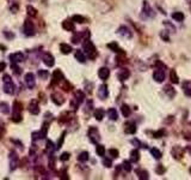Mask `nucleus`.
I'll return each mask as SVG.
<instances>
[{
  "instance_id": "nucleus-1",
  "label": "nucleus",
  "mask_w": 191,
  "mask_h": 180,
  "mask_svg": "<svg viewBox=\"0 0 191 180\" xmlns=\"http://www.w3.org/2000/svg\"><path fill=\"white\" fill-rule=\"evenodd\" d=\"M83 48H84V53L85 55H87L90 59H96L98 52H97V48L96 46L92 43V41H90L89 39H86L83 42Z\"/></svg>"
},
{
  "instance_id": "nucleus-2",
  "label": "nucleus",
  "mask_w": 191,
  "mask_h": 180,
  "mask_svg": "<svg viewBox=\"0 0 191 180\" xmlns=\"http://www.w3.org/2000/svg\"><path fill=\"white\" fill-rule=\"evenodd\" d=\"M2 79H4V91L8 95L13 94V91H15V84H13L11 77L8 75H4V78Z\"/></svg>"
},
{
  "instance_id": "nucleus-3",
  "label": "nucleus",
  "mask_w": 191,
  "mask_h": 180,
  "mask_svg": "<svg viewBox=\"0 0 191 180\" xmlns=\"http://www.w3.org/2000/svg\"><path fill=\"white\" fill-rule=\"evenodd\" d=\"M12 120L15 123L22 121V106L17 101L13 103V118H12Z\"/></svg>"
},
{
  "instance_id": "nucleus-4",
  "label": "nucleus",
  "mask_w": 191,
  "mask_h": 180,
  "mask_svg": "<svg viewBox=\"0 0 191 180\" xmlns=\"http://www.w3.org/2000/svg\"><path fill=\"white\" fill-rule=\"evenodd\" d=\"M23 32L26 36H32L35 35V27H34V23L31 22L30 19H25L23 25Z\"/></svg>"
},
{
  "instance_id": "nucleus-5",
  "label": "nucleus",
  "mask_w": 191,
  "mask_h": 180,
  "mask_svg": "<svg viewBox=\"0 0 191 180\" xmlns=\"http://www.w3.org/2000/svg\"><path fill=\"white\" fill-rule=\"evenodd\" d=\"M89 137H90V141L92 143H94V144H98L100 141V134L98 132V130L94 126L90 127V130H89Z\"/></svg>"
},
{
  "instance_id": "nucleus-6",
  "label": "nucleus",
  "mask_w": 191,
  "mask_h": 180,
  "mask_svg": "<svg viewBox=\"0 0 191 180\" xmlns=\"http://www.w3.org/2000/svg\"><path fill=\"white\" fill-rule=\"evenodd\" d=\"M171 155L173 156L175 160H182L184 156V150L182 149V147L179 145H175L171 149Z\"/></svg>"
},
{
  "instance_id": "nucleus-7",
  "label": "nucleus",
  "mask_w": 191,
  "mask_h": 180,
  "mask_svg": "<svg viewBox=\"0 0 191 180\" xmlns=\"http://www.w3.org/2000/svg\"><path fill=\"white\" fill-rule=\"evenodd\" d=\"M10 169L11 171H15L16 168L18 167V164H19V158H18V155L16 154L15 151H12L11 154H10Z\"/></svg>"
},
{
  "instance_id": "nucleus-8",
  "label": "nucleus",
  "mask_w": 191,
  "mask_h": 180,
  "mask_svg": "<svg viewBox=\"0 0 191 180\" xmlns=\"http://www.w3.org/2000/svg\"><path fill=\"white\" fill-rule=\"evenodd\" d=\"M153 78L155 82H158V83H162L164 80H165V70H162V69H157V70L153 72Z\"/></svg>"
},
{
  "instance_id": "nucleus-9",
  "label": "nucleus",
  "mask_w": 191,
  "mask_h": 180,
  "mask_svg": "<svg viewBox=\"0 0 191 180\" xmlns=\"http://www.w3.org/2000/svg\"><path fill=\"white\" fill-rule=\"evenodd\" d=\"M42 61L48 67H52V66H54V64H55V59H54V56L50 53H44V54L42 55Z\"/></svg>"
},
{
  "instance_id": "nucleus-10",
  "label": "nucleus",
  "mask_w": 191,
  "mask_h": 180,
  "mask_svg": "<svg viewBox=\"0 0 191 180\" xmlns=\"http://www.w3.org/2000/svg\"><path fill=\"white\" fill-rule=\"evenodd\" d=\"M25 84H26V86H28L29 89H32V88L35 86L36 80H35V75H34V73L29 72V73L25 75Z\"/></svg>"
},
{
  "instance_id": "nucleus-11",
  "label": "nucleus",
  "mask_w": 191,
  "mask_h": 180,
  "mask_svg": "<svg viewBox=\"0 0 191 180\" xmlns=\"http://www.w3.org/2000/svg\"><path fill=\"white\" fill-rule=\"evenodd\" d=\"M10 60L12 61V64H18V63L24 61V60H25V56H24L23 53L17 52V53H13V54L10 55Z\"/></svg>"
},
{
  "instance_id": "nucleus-12",
  "label": "nucleus",
  "mask_w": 191,
  "mask_h": 180,
  "mask_svg": "<svg viewBox=\"0 0 191 180\" xmlns=\"http://www.w3.org/2000/svg\"><path fill=\"white\" fill-rule=\"evenodd\" d=\"M142 12L146 17H154V11L152 10V7L149 6L148 1H143V5H142Z\"/></svg>"
},
{
  "instance_id": "nucleus-13",
  "label": "nucleus",
  "mask_w": 191,
  "mask_h": 180,
  "mask_svg": "<svg viewBox=\"0 0 191 180\" xmlns=\"http://www.w3.org/2000/svg\"><path fill=\"white\" fill-rule=\"evenodd\" d=\"M117 34L121 35V36H123V37H125V39H130V37H131V32H130L127 27H124V25H122V27L118 28Z\"/></svg>"
},
{
  "instance_id": "nucleus-14",
  "label": "nucleus",
  "mask_w": 191,
  "mask_h": 180,
  "mask_svg": "<svg viewBox=\"0 0 191 180\" xmlns=\"http://www.w3.org/2000/svg\"><path fill=\"white\" fill-rule=\"evenodd\" d=\"M29 112H30L31 114H34V115H37L38 113H39V106H38L37 101L32 100L30 102V105H29Z\"/></svg>"
},
{
  "instance_id": "nucleus-15",
  "label": "nucleus",
  "mask_w": 191,
  "mask_h": 180,
  "mask_svg": "<svg viewBox=\"0 0 191 180\" xmlns=\"http://www.w3.org/2000/svg\"><path fill=\"white\" fill-rule=\"evenodd\" d=\"M98 96H99L102 100H105L107 96H109V90H107V86L105 85V84H102V85L99 86Z\"/></svg>"
},
{
  "instance_id": "nucleus-16",
  "label": "nucleus",
  "mask_w": 191,
  "mask_h": 180,
  "mask_svg": "<svg viewBox=\"0 0 191 180\" xmlns=\"http://www.w3.org/2000/svg\"><path fill=\"white\" fill-rule=\"evenodd\" d=\"M52 100L55 105H57V106H61L62 103L65 102V99H63V96L61 94H59V93H54L52 95Z\"/></svg>"
},
{
  "instance_id": "nucleus-17",
  "label": "nucleus",
  "mask_w": 191,
  "mask_h": 180,
  "mask_svg": "<svg viewBox=\"0 0 191 180\" xmlns=\"http://www.w3.org/2000/svg\"><path fill=\"white\" fill-rule=\"evenodd\" d=\"M182 88H183V91L184 94L186 95L188 97L191 96V82L190 80H185L182 83Z\"/></svg>"
},
{
  "instance_id": "nucleus-18",
  "label": "nucleus",
  "mask_w": 191,
  "mask_h": 180,
  "mask_svg": "<svg viewBox=\"0 0 191 180\" xmlns=\"http://www.w3.org/2000/svg\"><path fill=\"white\" fill-rule=\"evenodd\" d=\"M63 73H62L60 70H55L53 73V83H59V82H61V80H63Z\"/></svg>"
},
{
  "instance_id": "nucleus-19",
  "label": "nucleus",
  "mask_w": 191,
  "mask_h": 180,
  "mask_svg": "<svg viewBox=\"0 0 191 180\" xmlns=\"http://www.w3.org/2000/svg\"><path fill=\"white\" fill-rule=\"evenodd\" d=\"M164 91H165V94L167 95L170 99H172V97H175V96H176V90L173 89V86L171 85V84L165 85V88H164Z\"/></svg>"
},
{
  "instance_id": "nucleus-20",
  "label": "nucleus",
  "mask_w": 191,
  "mask_h": 180,
  "mask_svg": "<svg viewBox=\"0 0 191 180\" xmlns=\"http://www.w3.org/2000/svg\"><path fill=\"white\" fill-rule=\"evenodd\" d=\"M98 76L100 79H107L110 76V70L107 67H100L98 71Z\"/></svg>"
},
{
  "instance_id": "nucleus-21",
  "label": "nucleus",
  "mask_w": 191,
  "mask_h": 180,
  "mask_svg": "<svg viewBox=\"0 0 191 180\" xmlns=\"http://www.w3.org/2000/svg\"><path fill=\"white\" fill-rule=\"evenodd\" d=\"M124 131H125V133H128V134H134V133L136 132V125L134 123H127Z\"/></svg>"
},
{
  "instance_id": "nucleus-22",
  "label": "nucleus",
  "mask_w": 191,
  "mask_h": 180,
  "mask_svg": "<svg viewBox=\"0 0 191 180\" xmlns=\"http://www.w3.org/2000/svg\"><path fill=\"white\" fill-rule=\"evenodd\" d=\"M74 56H75V59L79 61V63H85L86 61V55L83 51H80V49H76L75 53H74Z\"/></svg>"
},
{
  "instance_id": "nucleus-23",
  "label": "nucleus",
  "mask_w": 191,
  "mask_h": 180,
  "mask_svg": "<svg viewBox=\"0 0 191 180\" xmlns=\"http://www.w3.org/2000/svg\"><path fill=\"white\" fill-rule=\"evenodd\" d=\"M62 28L67 32H74V24L73 21H63L62 22Z\"/></svg>"
},
{
  "instance_id": "nucleus-24",
  "label": "nucleus",
  "mask_w": 191,
  "mask_h": 180,
  "mask_svg": "<svg viewBox=\"0 0 191 180\" xmlns=\"http://www.w3.org/2000/svg\"><path fill=\"white\" fill-rule=\"evenodd\" d=\"M130 76V72L129 70H127V69H122V70L118 72V79L120 80H125V79H128Z\"/></svg>"
},
{
  "instance_id": "nucleus-25",
  "label": "nucleus",
  "mask_w": 191,
  "mask_h": 180,
  "mask_svg": "<svg viewBox=\"0 0 191 180\" xmlns=\"http://www.w3.org/2000/svg\"><path fill=\"white\" fill-rule=\"evenodd\" d=\"M140 160V153H139L138 149H134L130 151V161L131 162H138Z\"/></svg>"
},
{
  "instance_id": "nucleus-26",
  "label": "nucleus",
  "mask_w": 191,
  "mask_h": 180,
  "mask_svg": "<svg viewBox=\"0 0 191 180\" xmlns=\"http://www.w3.org/2000/svg\"><path fill=\"white\" fill-rule=\"evenodd\" d=\"M75 99H76V105H80V103L84 102L85 94L81 90H78V91H75Z\"/></svg>"
},
{
  "instance_id": "nucleus-27",
  "label": "nucleus",
  "mask_w": 191,
  "mask_h": 180,
  "mask_svg": "<svg viewBox=\"0 0 191 180\" xmlns=\"http://www.w3.org/2000/svg\"><path fill=\"white\" fill-rule=\"evenodd\" d=\"M104 114H105V112H104L103 108H98V109L94 110V118H96L98 121H102V120H103Z\"/></svg>"
},
{
  "instance_id": "nucleus-28",
  "label": "nucleus",
  "mask_w": 191,
  "mask_h": 180,
  "mask_svg": "<svg viewBox=\"0 0 191 180\" xmlns=\"http://www.w3.org/2000/svg\"><path fill=\"white\" fill-rule=\"evenodd\" d=\"M170 80H171V83H173V84L179 83V78H178V76H177L176 70H171V72H170Z\"/></svg>"
},
{
  "instance_id": "nucleus-29",
  "label": "nucleus",
  "mask_w": 191,
  "mask_h": 180,
  "mask_svg": "<svg viewBox=\"0 0 191 180\" xmlns=\"http://www.w3.org/2000/svg\"><path fill=\"white\" fill-rule=\"evenodd\" d=\"M107 115L110 118V120H117L118 119V113L115 108H110L107 110Z\"/></svg>"
},
{
  "instance_id": "nucleus-30",
  "label": "nucleus",
  "mask_w": 191,
  "mask_h": 180,
  "mask_svg": "<svg viewBox=\"0 0 191 180\" xmlns=\"http://www.w3.org/2000/svg\"><path fill=\"white\" fill-rule=\"evenodd\" d=\"M136 174H138L139 179L141 180H147L149 177H148V172L147 171H143V169H138L136 171Z\"/></svg>"
},
{
  "instance_id": "nucleus-31",
  "label": "nucleus",
  "mask_w": 191,
  "mask_h": 180,
  "mask_svg": "<svg viewBox=\"0 0 191 180\" xmlns=\"http://www.w3.org/2000/svg\"><path fill=\"white\" fill-rule=\"evenodd\" d=\"M121 112H122L123 117L128 118L130 115V113H131V109H130V107L128 105H122V107H121Z\"/></svg>"
},
{
  "instance_id": "nucleus-32",
  "label": "nucleus",
  "mask_w": 191,
  "mask_h": 180,
  "mask_svg": "<svg viewBox=\"0 0 191 180\" xmlns=\"http://www.w3.org/2000/svg\"><path fill=\"white\" fill-rule=\"evenodd\" d=\"M60 49H61V52L63 54H69L72 52V47L69 45H67V43H61L60 45Z\"/></svg>"
},
{
  "instance_id": "nucleus-33",
  "label": "nucleus",
  "mask_w": 191,
  "mask_h": 180,
  "mask_svg": "<svg viewBox=\"0 0 191 180\" xmlns=\"http://www.w3.org/2000/svg\"><path fill=\"white\" fill-rule=\"evenodd\" d=\"M172 18H173L176 22H182L184 19V13L183 12H173V13H172Z\"/></svg>"
},
{
  "instance_id": "nucleus-34",
  "label": "nucleus",
  "mask_w": 191,
  "mask_h": 180,
  "mask_svg": "<svg viewBox=\"0 0 191 180\" xmlns=\"http://www.w3.org/2000/svg\"><path fill=\"white\" fill-rule=\"evenodd\" d=\"M151 154H152V156L154 157V158H157V160H159V158H161V151L159 150V149L157 148H152L151 149Z\"/></svg>"
},
{
  "instance_id": "nucleus-35",
  "label": "nucleus",
  "mask_w": 191,
  "mask_h": 180,
  "mask_svg": "<svg viewBox=\"0 0 191 180\" xmlns=\"http://www.w3.org/2000/svg\"><path fill=\"white\" fill-rule=\"evenodd\" d=\"M0 112L2 114H8L10 113V107H8L7 103H5V102H1L0 103Z\"/></svg>"
},
{
  "instance_id": "nucleus-36",
  "label": "nucleus",
  "mask_w": 191,
  "mask_h": 180,
  "mask_svg": "<svg viewBox=\"0 0 191 180\" xmlns=\"http://www.w3.org/2000/svg\"><path fill=\"white\" fill-rule=\"evenodd\" d=\"M96 151H97V155L98 156H104L105 155V147H103L102 144H97Z\"/></svg>"
},
{
  "instance_id": "nucleus-37",
  "label": "nucleus",
  "mask_w": 191,
  "mask_h": 180,
  "mask_svg": "<svg viewBox=\"0 0 191 180\" xmlns=\"http://www.w3.org/2000/svg\"><path fill=\"white\" fill-rule=\"evenodd\" d=\"M78 160H79L80 162H86V161L89 160V153H87V151H83V153H80L79 156H78Z\"/></svg>"
},
{
  "instance_id": "nucleus-38",
  "label": "nucleus",
  "mask_w": 191,
  "mask_h": 180,
  "mask_svg": "<svg viewBox=\"0 0 191 180\" xmlns=\"http://www.w3.org/2000/svg\"><path fill=\"white\" fill-rule=\"evenodd\" d=\"M72 21L75 22V23H85L86 22V18L83 16H79V15H74L72 17Z\"/></svg>"
},
{
  "instance_id": "nucleus-39",
  "label": "nucleus",
  "mask_w": 191,
  "mask_h": 180,
  "mask_svg": "<svg viewBox=\"0 0 191 180\" xmlns=\"http://www.w3.org/2000/svg\"><path fill=\"white\" fill-rule=\"evenodd\" d=\"M26 11H28V15L30 17H35L37 15V10L34 7V6H31V5H29V6L26 7Z\"/></svg>"
},
{
  "instance_id": "nucleus-40",
  "label": "nucleus",
  "mask_w": 191,
  "mask_h": 180,
  "mask_svg": "<svg viewBox=\"0 0 191 180\" xmlns=\"http://www.w3.org/2000/svg\"><path fill=\"white\" fill-rule=\"evenodd\" d=\"M122 168L127 173H129L131 172V163H130V161H123V163H122Z\"/></svg>"
},
{
  "instance_id": "nucleus-41",
  "label": "nucleus",
  "mask_w": 191,
  "mask_h": 180,
  "mask_svg": "<svg viewBox=\"0 0 191 180\" xmlns=\"http://www.w3.org/2000/svg\"><path fill=\"white\" fill-rule=\"evenodd\" d=\"M107 47L110 48L111 51H114V52H121V51H122V49H120L118 45H117L116 42H111V43H109V45H107Z\"/></svg>"
},
{
  "instance_id": "nucleus-42",
  "label": "nucleus",
  "mask_w": 191,
  "mask_h": 180,
  "mask_svg": "<svg viewBox=\"0 0 191 180\" xmlns=\"http://www.w3.org/2000/svg\"><path fill=\"white\" fill-rule=\"evenodd\" d=\"M44 137L42 136V133H41V131H38V132H34L32 133V139L34 141H38V139H43Z\"/></svg>"
},
{
  "instance_id": "nucleus-43",
  "label": "nucleus",
  "mask_w": 191,
  "mask_h": 180,
  "mask_svg": "<svg viewBox=\"0 0 191 180\" xmlns=\"http://www.w3.org/2000/svg\"><path fill=\"white\" fill-rule=\"evenodd\" d=\"M166 132H165V130H159V131H157V132H153V137L154 138H160L162 136H165Z\"/></svg>"
},
{
  "instance_id": "nucleus-44",
  "label": "nucleus",
  "mask_w": 191,
  "mask_h": 180,
  "mask_svg": "<svg viewBox=\"0 0 191 180\" xmlns=\"http://www.w3.org/2000/svg\"><path fill=\"white\" fill-rule=\"evenodd\" d=\"M109 154H110V156L114 157V158H117L118 155H120V153H118L117 149H110V150H109Z\"/></svg>"
},
{
  "instance_id": "nucleus-45",
  "label": "nucleus",
  "mask_w": 191,
  "mask_h": 180,
  "mask_svg": "<svg viewBox=\"0 0 191 180\" xmlns=\"http://www.w3.org/2000/svg\"><path fill=\"white\" fill-rule=\"evenodd\" d=\"M11 67H12V71H13V72H15L16 75H20V73H22V69H20V67H19V66H17V64H12V66H11Z\"/></svg>"
},
{
  "instance_id": "nucleus-46",
  "label": "nucleus",
  "mask_w": 191,
  "mask_h": 180,
  "mask_svg": "<svg viewBox=\"0 0 191 180\" xmlns=\"http://www.w3.org/2000/svg\"><path fill=\"white\" fill-rule=\"evenodd\" d=\"M54 143L52 141H48L47 142V151H49V153H53L54 151Z\"/></svg>"
},
{
  "instance_id": "nucleus-47",
  "label": "nucleus",
  "mask_w": 191,
  "mask_h": 180,
  "mask_svg": "<svg viewBox=\"0 0 191 180\" xmlns=\"http://www.w3.org/2000/svg\"><path fill=\"white\" fill-rule=\"evenodd\" d=\"M47 132H48V123H44V124L42 125V130H41V133H42V136H43V137H46Z\"/></svg>"
},
{
  "instance_id": "nucleus-48",
  "label": "nucleus",
  "mask_w": 191,
  "mask_h": 180,
  "mask_svg": "<svg viewBox=\"0 0 191 180\" xmlns=\"http://www.w3.org/2000/svg\"><path fill=\"white\" fill-rule=\"evenodd\" d=\"M103 163H104V166H105V167H107V168H110V167L112 166V162H111V160H110V158H107V157H104V158H103Z\"/></svg>"
},
{
  "instance_id": "nucleus-49",
  "label": "nucleus",
  "mask_w": 191,
  "mask_h": 180,
  "mask_svg": "<svg viewBox=\"0 0 191 180\" xmlns=\"http://www.w3.org/2000/svg\"><path fill=\"white\" fill-rule=\"evenodd\" d=\"M131 143H133L134 145H136L138 148H146L145 144H142V143H141L140 141H138V139H133V141H131Z\"/></svg>"
},
{
  "instance_id": "nucleus-50",
  "label": "nucleus",
  "mask_w": 191,
  "mask_h": 180,
  "mask_svg": "<svg viewBox=\"0 0 191 180\" xmlns=\"http://www.w3.org/2000/svg\"><path fill=\"white\" fill-rule=\"evenodd\" d=\"M65 134H66V132H63L61 134V137H60V139H59V142H57V145H56V149H60L62 145V143H63V139H65Z\"/></svg>"
},
{
  "instance_id": "nucleus-51",
  "label": "nucleus",
  "mask_w": 191,
  "mask_h": 180,
  "mask_svg": "<svg viewBox=\"0 0 191 180\" xmlns=\"http://www.w3.org/2000/svg\"><path fill=\"white\" fill-rule=\"evenodd\" d=\"M48 75H49V73H48V71H43V70L38 71V76H39V77H42V78H47V77H48Z\"/></svg>"
},
{
  "instance_id": "nucleus-52",
  "label": "nucleus",
  "mask_w": 191,
  "mask_h": 180,
  "mask_svg": "<svg viewBox=\"0 0 191 180\" xmlns=\"http://www.w3.org/2000/svg\"><path fill=\"white\" fill-rule=\"evenodd\" d=\"M164 24H165V25H166V27H167V28H168V29L171 30V32H176V28H175V27H173L172 24L168 23L167 21H165V22H164Z\"/></svg>"
},
{
  "instance_id": "nucleus-53",
  "label": "nucleus",
  "mask_w": 191,
  "mask_h": 180,
  "mask_svg": "<svg viewBox=\"0 0 191 180\" xmlns=\"http://www.w3.org/2000/svg\"><path fill=\"white\" fill-rule=\"evenodd\" d=\"M68 158H69L68 153H63V154H61V156H60V160H61V161H67Z\"/></svg>"
},
{
  "instance_id": "nucleus-54",
  "label": "nucleus",
  "mask_w": 191,
  "mask_h": 180,
  "mask_svg": "<svg viewBox=\"0 0 191 180\" xmlns=\"http://www.w3.org/2000/svg\"><path fill=\"white\" fill-rule=\"evenodd\" d=\"M164 172H165V168L162 167V164H158V167H157V173H158V174H162Z\"/></svg>"
},
{
  "instance_id": "nucleus-55",
  "label": "nucleus",
  "mask_w": 191,
  "mask_h": 180,
  "mask_svg": "<svg viewBox=\"0 0 191 180\" xmlns=\"http://www.w3.org/2000/svg\"><path fill=\"white\" fill-rule=\"evenodd\" d=\"M160 36H161V37H162V39H164V40H165V41H168V35H167V34H166V32H161Z\"/></svg>"
},
{
  "instance_id": "nucleus-56",
  "label": "nucleus",
  "mask_w": 191,
  "mask_h": 180,
  "mask_svg": "<svg viewBox=\"0 0 191 180\" xmlns=\"http://www.w3.org/2000/svg\"><path fill=\"white\" fill-rule=\"evenodd\" d=\"M72 41H73V43H79V42H80V39H79L78 35H75L74 37H72Z\"/></svg>"
},
{
  "instance_id": "nucleus-57",
  "label": "nucleus",
  "mask_w": 191,
  "mask_h": 180,
  "mask_svg": "<svg viewBox=\"0 0 191 180\" xmlns=\"http://www.w3.org/2000/svg\"><path fill=\"white\" fill-rule=\"evenodd\" d=\"M54 164H55V160H53V156H50V158H49V166L53 168Z\"/></svg>"
},
{
  "instance_id": "nucleus-58",
  "label": "nucleus",
  "mask_w": 191,
  "mask_h": 180,
  "mask_svg": "<svg viewBox=\"0 0 191 180\" xmlns=\"http://www.w3.org/2000/svg\"><path fill=\"white\" fill-rule=\"evenodd\" d=\"M6 69V64L5 63H0V71H4Z\"/></svg>"
},
{
  "instance_id": "nucleus-59",
  "label": "nucleus",
  "mask_w": 191,
  "mask_h": 180,
  "mask_svg": "<svg viewBox=\"0 0 191 180\" xmlns=\"http://www.w3.org/2000/svg\"><path fill=\"white\" fill-rule=\"evenodd\" d=\"M4 35H5L6 37H8V39H12V37H13V35H12V34H10V32H4Z\"/></svg>"
},
{
  "instance_id": "nucleus-60",
  "label": "nucleus",
  "mask_w": 191,
  "mask_h": 180,
  "mask_svg": "<svg viewBox=\"0 0 191 180\" xmlns=\"http://www.w3.org/2000/svg\"><path fill=\"white\" fill-rule=\"evenodd\" d=\"M188 150H189V151L191 153V145H190V147H188Z\"/></svg>"
},
{
  "instance_id": "nucleus-61",
  "label": "nucleus",
  "mask_w": 191,
  "mask_h": 180,
  "mask_svg": "<svg viewBox=\"0 0 191 180\" xmlns=\"http://www.w3.org/2000/svg\"><path fill=\"white\" fill-rule=\"evenodd\" d=\"M186 1H188V2H189V4H191V0H186Z\"/></svg>"
},
{
  "instance_id": "nucleus-62",
  "label": "nucleus",
  "mask_w": 191,
  "mask_h": 180,
  "mask_svg": "<svg viewBox=\"0 0 191 180\" xmlns=\"http://www.w3.org/2000/svg\"><path fill=\"white\" fill-rule=\"evenodd\" d=\"M190 173H191V167H190Z\"/></svg>"
},
{
  "instance_id": "nucleus-63",
  "label": "nucleus",
  "mask_w": 191,
  "mask_h": 180,
  "mask_svg": "<svg viewBox=\"0 0 191 180\" xmlns=\"http://www.w3.org/2000/svg\"><path fill=\"white\" fill-rule=\"evenodd\" d=\"M30 1H32V0H30Z\"/></svg>"
}]
</instances>
